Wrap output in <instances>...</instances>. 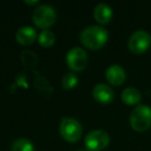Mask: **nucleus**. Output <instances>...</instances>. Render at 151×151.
I'll use <instances>...</instances> for the list:
<instances>
[{
    "label": "nucleus",
    "instance_id": "1",
    "mask_svg": "<svg viewBox=\"0 0 151 151\" xmlns=\"http://www.w3.org/2000/svg\"><path fill=\"white\" fill-rule=\"evenodd\" d=\"M109 33L104 27L99 25H90L84 28L80 34L81 42L85 47L92 50L101 48L107 42Z\"/></svg>",
    "mask_w": 151,
    "mask_h": 151
},
{
    "label": "nucleus",
    "instance_id": "12",
    "mask_svg": "<svg viewBox=\"0 0 151 151\" xmlns=\"http://www.w3.org/2000/svg\"><path fill=\"white\" fill-rule=\"evenodd\" d=\"M121 99L126 105H136V104L140 103L142 95L138 89L134 88V87H128L122 91Z\"/></svg>",
    "mask_w": 151,
    "mask_h": 151
},
{
    "label": "nucleus",
    "instance_id": "3",
    "mask_svg": "<svg viewBox=\"0 0 151 151\" xmlns=\"http://www.w3.org/2000/svg\"><path fill=\"white\" fill-rule=\"evenodd\" d=\"M32 20L37 27L47 29L56 21V12L54 7L49 4H42L34 9Z\"/></svg>",
    "mask_w": 151,
    "mask_h": 151
},
{
    "label": "nucleus",
    "instance_id": "10",
    "mask_svg": "<svg viewBox=\"0 0 151 151\" xmlns=\"http://www.w3.org/2000/svg\"><path fill=\"white\" fill-rule=\"evenodd\" d=\"M36 38V31L31 26H23L19 28L16 33V40L23 46L31 45Z\"/></svg>",
    "mask_w": 151,
    "mask_h": 151
},
{
    "label": "nucleus",
    "instance_id": "6",
    "mask_svg": "<svg viewBox=\"0 0 151 151\" xmlns=\"http://www.w3.org/2000/svg\"><path fill=\"white\" fill-rule=\"evenodd\" d=\"M151 46V35L145 30H137L128 40V49L134 54L146 52Z\"/></svg>",
    "mask_w": 151,
    "mask_h": 151
},
{
    "label": "nucleus",
    "instance_id": "2",
    "mask_svg": "<svg viewBox=\"0 0 151 151\" xmlns=\"http://www.w3.org/2000/svg\"><path fill=\"white\" fill-rule=\"evenodd\" d=\"M129 122L136 132L147 130L151 126V108L146 105L137 106L130 114Z\"/></svg>",
    "mask_w": 151,
    "mask_h": 151
},
{
    "label": "nucleus",
    "instance_id": "7",
    "mask_svg": "<svg viewBox=\"0 0 151 151\" xmlns=\"http://www.w3.org/2000/svg\"><path fill=\"white\" fill-rule=\"evenodd\" d=\"M66 63L75 71L82 70L88 63V55L80 47H73L66 54Z\"/></svg>",
    "mask_w": 151,
    "mask_h": 151
},
{
    "label": "nucleus",
    "instance_id": "9",
    "mask_svg": "<svg viewBox=\"0 0 151 151\" xmlns=\"http://www.w3.org/2000/svg\"><path fill=\"white\" fill-rule=\"evenodd\" d=\"M93 96L101 104H109L114 99V91L109 85L99 83L93 88Z\"/></svg>",
    "mask_w": 151,
    "mask_h": 151
},
{
    "label": "nucleus",
    "instance_id": "8",
    "mask_svg": "<svg viewBox=\"0 0 151 151\" xmlns=\"http://www.w3.org/2000/svg\"><path fill=\"white\" fill-rule=\"evenodd\" d=\"M106 78H107L108 82L111 83L112 85L120 86L125 81L126 73L125 70L120 65L113 64L108 67L107 71H106Z\"/></svg>",
    "mask_w": 151,
    "mask_h": 151
},
{
    "label": "nucleus",
    "instance_id": "11",
    "mask_svg": "<svg viewBox=\"0 0 151 151\" xmlns=\"http://www.w3.org/2000/svg\"><path fill=\"white\" fill-rule=\"evenodd\" d=\"M113 16V11L111 6L107 3H99L94 9V18L99 24L106 25L112 19Z\"/></svg>",
    "mask_w": 151,
    "mask_h": 151
},
{
    "label": "nucleus",
    "instance_id": "4",
    "mask_svg": "<svg viewBox=\"0 0 151 151\" xmlns=\"http://www.w3.org/2000/svg\"><path fill=\"white\" fill-rule=\"evenodd\" d=\"M59 129H60V134L63 137V139L71 143L80 140L83 132L80 122L75 118L70 117L62 118Z\"/></svg>",
    "mask_w": 151,
    "mask_h": 151
},
{
    "label": "nucleus",
    "instance_id": "15",
    "mask_svg": "<svg viewBox=\"0 0 151 151\" xmlns=\"http://www.w3.org/2000/svg\"><path fill=\"white\" fill-rule=\"evenodd\" d=\"M78 83H79V79L73 73H67L63 76L62 86L64 89L69 90V89H71V88H73V87L77 86Z\"/></svg>",
    "mask_w": 151,
    "mask_h": 151
},
{
    "label": "nucleus",
    "instance_id": "16",
    "mask_svg": "<svg viewBox=\"0 0 151 151\" xmlns=\"http://www.w3.org/2000/svg\"><path fill=\"white\" fill-rule=\"evenodd\" d=\"M24 2L27 3V4H32V5H33V4H37L38 0H32V1H31V0H24Z\"/></svg>",
    "mask_w": 151,
    "mask_h": 151
},
{
    "label": "nucleus",
    "instance_id": "14",
    "mask_svg": "<svg viewBox=\"0 0 151 151\" xmlns=\"http://www.w3.org/2000/svg\"><path fill=\"white\" fill-rule=\"evenodd\" d=\"M55 40H56L55 34L49 29L42 30V31L38 34V42H40V46L45 47V48L52 46L55 42Z\"/></svg>",
    "mask_w": 151,
    "mask_h": 151
},
{
    "label": "nucleus",
    "instance_id": "13",
    "mask_svg": "<svg viewBox=\"0 0 151 151\" xmlns=\"http://www.w3.org/2000/svg\"><path fill=\"white\" fill-rule=\"evenodd\" d=\"M12 151H34V145L26 138H20L14 141Z\"/></svg>",
    "mask_w": 151,
    "mask_h": 151
},
{
    "label": "nucleus",
    "instance_id": "5",
    "mask_svg": "<svg viewBox=\"0 0 151 151\" xmlns=\"http://www.w3.org/2000/svg\"><path fill=\"white\" fill-rule=\"evenodd\" d=\"M85 146L90 151H101L105 149L110 143V136L103 129H94L85 137Z\"/></svg>",
    "mask_w": 151,
    "mask_h": 151
}]
</instances>
